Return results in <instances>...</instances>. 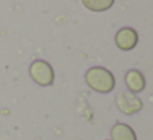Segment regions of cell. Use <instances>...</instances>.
I'll return each instance as SVG.
<instances>
[{
	"mask_svg": "<svg viewBox=\"0 0 153 140\" xmlns=\"http://www.w3.org/2000/svg\"><path fill=\"white\" fill-rule=\"evenodd\" d=\"M86 83L92 91L99 94H109L115 87V77L112 71L102 66H94L86 71Z\"/></svg>",
	"mask_w": 153,
	"mask_h": 140,
	"instance_id": "cell-1",
	"label": "cell"
},
{
	"mask_svg": "<svg viewBox=\"0 0 153 140\" xmlns=\"http://www.w3.org/2000/svg\"><path fill=\"white\" fill-rule=\"evenodd\" d=\"M30 77L38 84V86H51L54 81V71H53V66L50 63L43 60H36L31 63L30 66Z\"/></svg>",
	"mask_w": 153,
	"mask_h": 140,
	"instance_id": "cell-2",
	"label": "cell"
},
{
	"mask_svg": "<svg viewBox=\"0 0 153 140\" xmlns=\"http://www.w3.org/2000/svg\"><path fill=\"white\" fill-rule=\"evenodd\" d=\"M115 102L119 110H122L127 115H133V114L140 112L143 109V102L138 99V96L132 92H122L115 97Z\"/></svg>",
	"mask_w": 153,
	"mask_h": 140,
	"instance_id": "cell-3",
	"label": "cell"
},
{
	"mask_svg": "<svg viewBox=\"0 0 153 140\" xmlns=\"http://www.w3.org/2000/svg\"><path fill=\"white\" fill-rule=\"evenodd\" d=\"M115 45L120 51H132L138 45V33L130 27H123L115 33Z\"/></svg>",
	"mask_w": 153,
	"mask_h": 140,
	"instance_id": "cell-4",
	"label": "cell"
},
{
	"mask_svg": "<svg viewBox=\"0 0 153 140\" xmlns=\"http://www.w3.org/2000/svg\"><path fill=\"white\" fill-rule=\"evenodd\" d=\"M125 86H127V89H128V92H132V94L137 96V94L142 92V91L145 89V86H146L145 76H143L138 69L127 71V74H125Z\"/></svg>",
	"mask_w": 153,
	"mask_h": 140,
	"instance_id": "cell-5",
	"label": "cell"
},
{
	"mask_svg": "<svg viewBox=\"0 0 153 140\" xmlns=\"http://www.w3.org/2000/svg\"><path fill=\"white\" fill-rule=\"evenodd\" d=\"M110 140H137V133L130 125L117 122L110 129Z\"/></svg>",
	"mask_w": 153,
	"mask_h": 140,
	"instance_id": "cell-6",
	"label": "cell"
},
{
	"mask_svg": "<svg viewBox=\"0 0 153 140\" xmlns=\"http://www.w3.org/2000/svg\"><path fill=\"white\" fill-rule=\"evenodd\" d=\"M81 2H82V5L89 12L100 13V12H107V10H109V8L114 5L115 0H81Z\"/></svg>",
	"mask_w": 153,
	"mask_h": 140,
	"instance_id": "cell-7",
	"label": "cell"
}]
</instances>
